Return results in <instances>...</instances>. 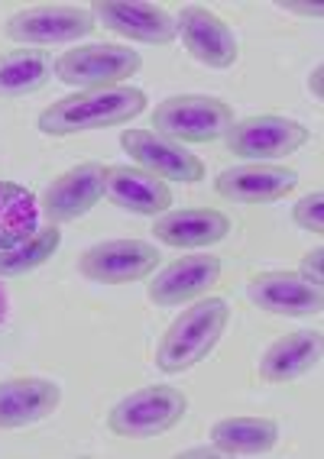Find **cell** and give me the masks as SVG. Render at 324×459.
<instances>
[{"label": "cell", "mask_w": 324, "mask_h": 459, "mask_svg": "<svg viewBox=\"0 0 324 459\" xmlns=\"http://www.w3.org/2000/svg\"><path fill=\"white\" fill-rule=\"evenodd\" d=\"M231 320V307L224 298H201L182 311V317H175L169 324L166 336L156 350V366L166 376H179V372L198 366L201 359H208V353L221 343V336Z\"/></svg>", "instance_id": "7a4b0ae2"}, {"label": "cell", "mask_w": 324, "mask_h": 459, "mask_svg": "<svg viewBox=\"0 0 324 459\" xmlns=\"http://www.w3.org/2000/svg\"><path fill=\"white\" fill-rule=\"evenodd\" d=\"M159 265V253L146 239H108L84 249L78 259V272L88 281L101 285H130L143 281Z\"/></svg>", "instance_id": "ba28073f"}, {"label": "cell", "mask_w": 324, "mask_h": 459, "mask_svg": "<svg viewBox=\"0 0 324 459\" xmlns=\"http://www.w3.org/2000/svg\"><path fill=\"white\" fill-rule=\"evenodd\" d=\"M62 404V388L52 378L17 376L0 382V430L30 427L56 414Z\"/></svg>", "instance_id": "e0dca14e"}, {"label": "cell", "mask_w": 324, "mask_h": 459, "mask_svg": "<svg viewBox=\"0 0 324 459\" xmlns=\"http://www.w3.org/2000/svg\"><path fill=\"white\" fill-rule=\"evenodd\" d=\"M120 146L130 152V159L140 169H146L162 181L195 185V181L205 178V162L195 152H188L182 143L169 140L156 130H124L120 133Z\"/></svg>", "instance_id": "9c48e42d"}, {"label": "cell", "mask_w": 324, "mask_h": 459, "mask_svg": "<svg viewBox=\"0 0 324 459\" xmlns=\"http://www.w3.org/2000/svg\"><path fill=\"white\" fill-rule=\"evenodd\" d=\"M321 74H324V68H321V65H315V72H311V78H308V84H311V91H315V98H318V100L324 98V84H321Z\"/></svg>", "instance_id": "83f0119b"}, {"label": "cell", "mask_w": 324, "mask_h": 459, "mask_svg": "<svg viewBox=\"0 0 324 459\" xmlns=\"http://www.w3.org/2000/svg\"><path fill=\"white\" fill-rule=\"evenodd\" d=\"M182 456L185 459H217V456H224V453H221L215 443H211V446H198V450H185Z\"/></svg>", "instance_id": "4316f807"}, {"label": "cell", "mask_w": 324, "mask_h": 459, "mask_svg": "<svg viewBox=\"0 0 324 459\" xmlns=\"http://www.w3.org/2000/svg\"><path fill=\"white\" fill-rule=\"evenodd\" d=\"M104 197V165L101 162H82L58 175L49 188L42 191L39 207L52 227L58 223H72L92 211Z\"/></svg>", "instance_id": "8fae6325"}, {"label": "cell", "mask_w": 324, "mask_h": 459, "mask_svg": "<svg viewBox=\"0 0 324 459\" xmlns=\"http://www.w3.org/2000/svg\"><path fill=\"white\" fill-rule=\"evenodd\" d=\"M104 197L120 211L140 213V217H159L172 204V188H169V181L156 178L146 169L104 165Z\"/></svg>", "instance_id": "2e32d148"}, {"label": "cell", "mask_w": 324, "mask_h": 459, "mask_svg": "<svg viewBox=\"0 0 324 459\" xmlns=\"http://www.w3.org/2000/svg\"><path fill=\"white\" fill-rule=\"evenodd\" d=\"M4 317H7V291L0 288V324H4Z\"/></svg>", "instance_id": "f1b7e54d"}, {"label": "cell", "mask_w": 324, "mask_h": 459, "mask_svg": "<svg viewBox=\"0 0 324 459\" xmlns=\"http://www.w3.org/2000/svg\"><path fill=\"white\" fill-rule=\"evenodd\" d=\"M188 411V398L172 385H146L136 388L117 402L108 414V427L127 440H150L172 430Z\"/></svg>", "instance_id": "3957f363"}, {"label": "cell", "mask_w": 324, "mask_h": 459, "mask_svg": "<svg viewBox=\"0 0 324 459\" xmlns=\"http://www.w3.org/2000/svg\"><path fill=\"white\" fill-rule=\"evenodd\" d=\"M39 201L17 181H0V249L30 239L39 230Z\"/></svg>", "instance_id": "7402d4cb"}, {"label": "cell", "mask_w": 324, "mask_h": 459, "mask_svg": "<svg viewBox=\"0 0 324 459\" xmlns=\"http://www.w3.org/2000/svg\"><path fill=\"white\" fill-rule=\"evenodd\" d=\"M94 17L88 7L75 4H42V7L20 10L7 20L4 33L26 49L33 46H68L94 33Z\"/></svg>", "instance_id": "8992f818"}, {"label": "cell", "mask_w": 324, "mask_h": 459, "mask_svg": "<svg viewBox=\"0 0 324 459\" xmlns=\"http://www.w3.org/2000/svg\"><path fill=\"white\" fill-rule=\"evenodd\" d=\"M302 275L311 279L315 285H321L324 281V249L321 247H315L311 253L302 255Z\"/></svg>", "instance_id": "d4e9b609"}, {"label": "cell", "mask_w": 324, "mask_h": 459, "mask_svg": "<svg viewBox=\"0 0 324 459\" xmlns=\"http://www.w3.org/2000/svg\"><path fill=\"white\" fill-rule=\"evenodd\" d=\"M308 126L299 120L279 114H259L237 120L227 130V149L233 156L250 159V162H273V159H285L292 152H299L308 143Z\"/></svg>", "instance_id": "52a82bcc"}, {"label": "cell", "mask_w": 324, "mask_h": 459, "mask_svg": "<svg viewBox=\"0 0 324 459\" xmlns=\"http://www.w3.org/2000/svg\"><path fill=\"white\" fill-rule=\"evenodd\" d=\"M279 7L285 10V13H302V17H321L324 10L321 4H292V0H285V4H279Z\"/></svg>", "instance_id": "484cf974"}, {"label": "cell", "mask_w": 324, "mask_h": 459, "mask_svg": "<svg viewBox=\"0 0 324 459\" xmlns=\"http://www.w3.org/2000/svg\"><path fill=\"white\" fill-rule=\"evenodd\" d=\"M143 68V58L136 49L114 46V42H92V46H78L56 58L52 72L58 82L72 84V88L94 91V88H117L124 84L130 74Z\"/></svg>", "instance_id": "5b68a950"}, {"label": "cell", "mask_w": 324, "mask_h": 459, "mask_svg": "<svg viewBox=\"0 0 324 459\" xmlns=\"http://www.w3.org/2000/svg\"><path fill=\"white\" fill-rule=\"evenodd\" d=\"M153 126L175 143H215L233 126V110L208 94H179L153 110Z\"/></svg>", "instance_id": "277c9868"}, {"label": "cell", "mask_w": 324, "mask_h": 459, "mask_svg": "<svg viewBox=\"0 0 324 459\" xmlns=\"http://www.w3.org/2000/svg\"><path fill=\"white\" fill-rule=\"evenodd\" d=\"M292 221L299 223L302 230H308V233H321L324 230V195L321 191H311V195H305L295 204V211H292Z\"/></svg>", "instance_id": "cb8c5ba5"}, {"label": "cell", "mask_w": 324, "mask_h": 459, "mask_svg": "<svg viewBox=\"0 0 324 459\" xmlns=\"http://www.w3.org/2000/svg\"><path fill=\"white\" fill-rule=\"evenodd\" d=\"M279 440V424L273 418H224L211 427V443L224 456H259Z\"/></svg>", "instance_id": "ffe728a7"}, {"label": "cell", "mask_w": 324, "mask_h": 459, "mask_svg": "<svg viewBox=\"0 0 324 459\" xmlns=\"http://www.w3.org/2000/svg\"><path fill=\"white\" fill-rule=\"evenodd\" d=\"M299 185V172L273 162H247L233 165L215 178V188L221 197L233 204H273Z\"/></svg>", "instance_id": "7c38bea8"}, {"label": "cell", "mask_w": 324, "mask_h": 459, "mask_svg": "<svg viewBox=\"0 0 324 459\" xmlns=\"http://www.w3.org/2000/svg\"><path fill=\"white\" fill-rule=\"evenodd\" d=\"M146 110V94L130 84L117 88H94L78 91L68 98L56 100L39 114V130L46 136H75L88 130H108L124 126Z\"/></svg>", "instance_id": "6da1fadb"}, {"label": "cell", "mask_w": 324, "mask_h": 459, "mask_svg": "<svg viewBox=\"0 0 324 459\" xmlns=\"http://www.w3.org/2000/svg\"><path fill=\"white\" fill-rule=\"evenodd\" d=\"M159 243L175 249H205L215 247L231 233V217L215 207H182V211L159 213L153 223Z\"/></svg>", "instance_id": "ac0fdd59"}, {"label": "cell", "mask_w": 324, "mask_h": 459, "mask_svg": "<svg viewBox=\"0 0 324 459\" xmlns=\"http://www.w3.org/2000/svg\"><path fill=\"white\" fill-rule=\"evenodd\" d=\"M324 353V336L321 330H295L285 333L283 340H276L269 346L263 359H259V376L267 382H292V378L305 376L321 362Z\"/></svg>", "instance_id": "d6986e66"}, {"label": "cell", "mask_w": 324, "mask_h": 459, "mask_svg": "<svg viewBox=\"0 0 324 459\" xmlns=\"http://www.w3.org/2000/svg\"><path fill=\"white\" fill-rule=\"evenodd\" d=\"M221 279V259L217 255H182L169 263L156 279L150 281L146 295L159 307H179L185 301L208 295Z\"/></svg>", "instance_id": "9a60e30c"}, {"label": "cell", "mask_w": 324, "mask_h": 459, "mask_svg": "<svg viewBox=\"0 0 324 459\" xmlns=\"http://www.w3.org/2000/svg\"><path fill=\"white\" fill-rule=\"evenodd\" d=\"M94 23H104V30L124 36L130 42H146V46H169L175 42L179 30H175V17L166 13L156 4H92Z\"/></svg>", "instance_id": "4fadbf2b"}, {"label": "cell", "mask_w": 324, "mask_h": 459, "mask_svg": "<svg viewBox=\"0 0 324 459\" xmlns=\"http://www.w3.org/2000/svg\"><path fill=\"white\" fill-rule=\"evenodd\" d=\"M58 247H62V230L49 223L46 230H36L33 237L17 243V247L0 249V279H20L26 272H36L39 265L49 263Z\"/></svg>", "instance_id": "603a6c76"}, {"label": "cell", "mask_w": 324, "mask_h": 459, "mask_svg": "<svg viewBox=\"0 0 324 459\" xmlns=\"http://www.w3.org/2000/svg\"><path fill=\"white\" fill-rule=\"evenodd\" d=\"M247 298L259 311L279 317H311L321 314L324 291L302 272H259L247 285Z\"/></svg>", "instance_id": "30bf717a"}, {"label": "cell", "mask_w": 324, "mask_h": 459, "mask_svg": "<svg viewBox=\"0 0 324 459\" xmlns=\"http://www.w3.org/2000/svg\"><path fill=\"white\" fill-rule=\"evenodd\" d=\"M175 30L182 36L185 49L191 52V58H198L201 65L208 68H231L241 56L237 49V36L224 20L211 13L208 7H182Z\"/></svg>", "instance_id": "5bb4252c"}, {"label": "cell", "mask_w": 324, "mask_h": 459, "mask_svg": "<svg viewBox=\"0 0 324 459\" xmlns=\"http://www.w3.org/2000/svg\"><path fill=\"white\" fill-rule=\"evenodd\" d=\"M52 62L46 49H13L0 56V98L17 100L36 94L52 78Z\"/></svg>", "instance_id": "44dd1931"}]
</instances>
